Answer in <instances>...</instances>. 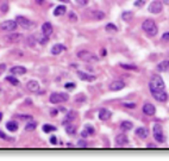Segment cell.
Here are the masks:
<instances>
[{
	"mask_svg": "<svg viewBox=\"0 0 169 161\" xmlns=\"http://www.w3.org/2000/svg\"><path fill=\"white\" fill-rule=\"evenodd\" d=\"M149 87H150V91H164L166 88V85H164V81L163 79L160 77V75H153L150 82H149Z\"/></svg>",
	"mask_w": 169,
	"mask_h": 161,
	"instance_id": "6da1fadb",
	"label": "cell"
},
{
	"mask_svg": "<svg viewBox=\"0 0 169 161\" xmlns=\"http://www.w3.org/2000/svg\"><path fill=\"white\" fill-rule=\"evenodd\" d=\"M142 29L144 30V32L149 36H156L158 32V27L156 25V23L153 19H147L143 22L142 24Z\"/></svg>",
	"mask_w": 169,
	"mask_h": 161,
	"instance_id": "7a4b0ae2",
	"label": "cell"
},
{
	"mask_svg": "<svg viewBox=\"0 0 169 161\" xmlns=\"http://www.w3.org/2000/svg\"><path fill=\"white\" fill-rule=\"evenodd\" d=\"M50 103L51 104H61L64 103L69 99V95L67 93H62V92H54L50 94Z\"/></svg>",
	"mask_w": 169,
	"mask_h": 161,
	"instance_id": "3957f363",
	"label": "cell"
},
{
	"mask_svg": "<svg viewBox=\"0 0 169 161\" xmlns=\"http://www.w3.org/2000/svg\"><path fill=\"white\" fill-rule=\"evenodd\" d=\"M78 57L84 60L86 62H98L99 57L97 55H94L93 53L88 52V50H81L78 53Z\"/></svg>",
	"mask_w": 169,
	"mask_h": 161,
	"instance_id": "277c9868",
	"label": "cell"
},
{
	"mask_svg": "<svg viewBox=\"0 0 169 161\" xmlns=\"http://www.w3.org/2000/svg\"><path fill=\"white\" fill-rule=\"evenodd\" d=\"M153 135H154V138L158 143H163L164 142V133H163V129H162L161 124H155L154 125Z\"/></svg>",
	"mask_w": 169,
	"mask_h": 161,
	"instance_id": "5b68a950",
	"label": "cell"
},
{
	"mask_svg": "<svg viewBox=\"0 0 169 161\" xmlns=\"http://www.w3.org/2000/svg\"><path fill=\"white\" fill-rule=\"evenodd\" d=\"M18 23L16 20H5L0 24V30L2 31H14L17 29Z\"/></svg>",
	"mask_w": 169,
	"mask_h": 161,
	"instance_id": "8992f818",
	"label": "cell"
},
{
	"mask_svg": "<svg viewBox=\"0 0 169 161\" xmlns=\"http://www.w3.org/2000/svg\"><path fill=\"white\" fill-rule=\"evenodd\" d=\"M162 10H163V4H162V1H160V0H154V1L149 5V12H151V13H154V14L160 13Z\"/></svg>",
	"mask_w": 169,
	"mask_h": 161,
	"instance_id": "52a82bcc",
	"label": "cell"
},
{
	"mask_svg": "<svg viewBox=\"0 0 169 161\" xmlns=\"http://www.w3.org/2000/svg\"><path fill=\"white\" fill-rule=\"evenodd\" d=\"M150 92L153 94L154 99L160 102V103H164V102L168 100V94L166 91H150Z\"/></svg>",
	"mask_w": 169,
	"mask_h": 161,
	"instance_id": "ba28073f",
	"label": "cell"
},
{
	"mask_svg": "<svg viewBox=\"0 0 169 161\" xmlns=\"http://www.w3.org/2000/svg\"><path fill=\"white\" fill-rule=\"evenodd\" d=\"M17 23L20 25L22 27H24V29H29L30 27H32L33 24H32V22L30 20V19H28L26 17H23V16H18L17 17Z\"/></svg>",
	"mask_w": 169,
	"mask_h": 161,
	"instance_id": "9c48e42d",
	"label": "cell"
},
{
	"mask_svg": "<svg viewBox=\"0 0 169 161\" xmlns=\"http://www.w3.org/2000/svg\"><path fill=\"white\" fill-rule=\"evenodd\" d=\"M111 116H112V112L110 110H107V109H101L99 111V120L100 121H104V122L109 121L111 118Z\"/></svg>",
	"mask_w": 169,
	"mask_h": 161,
	"instance_id": "30bf717a",
	"label": "cell"
},
{
	"mask_svg": "<svg viewBox=\"0 0 169 161\" xmlns=\"http://www.w3.org/2000/svg\"><path fill=\"white\" fill-rule=\"evenodd\" d=\"M116 143L119 146V147H123V146H126L129 143V138H127L126 135L124 134H119L116 136Z\"/></svg>",
	"mask_w": 169,
	"mask_h": 161,
	"instance_id": "8fae6325",
	"label": "cell"
},
{
	"mask_svg": "<svg viewBox=\"0 0 169 161\" xmlns=\"http://www.w3.org/2000/svg\"><path fill=\"white\" fill-rule=\"evenodd\" d=\"M26 88H28L30 92L36 93V92H38V90H40V84L36 80H30V81H28V84H26Z\"/></svg>",
	"mask_w": 169,
	"mask_h": 161,
	"instance_id": "7c38bea8",
	"label": "cell"
},
{
	"mask_svg": "<svg viewBox=\"0 0 169 161\" xmlns=\"http://www.w3.org/2000/svg\"><path fill=\"white\" fill-rule=\"evenodd\" d=\"M143 112H144L145 115H148V116H154L156 113V109L153 104L147 103V104L143 106Z\"/></svg>",
	"mask_w": 169,
	"mask_h": 161,
	"instance_id": "4fadbf2b",
	"label": "cell"
},
{
	"mask_svg": "<svg viewBox=\"0 0 169 161\" xmlns=\"http://www.w3.org/2000/svg\"><path fill=\"white\" fill-rule=\"evenodd\" d=\"M124 87H125V84L120 80L113 81V82H111V85H110V90H111V91H120V90H123Z\"/></svg>",
	"mask_w": 169,
	"mask_h": 161,
	"instance_id": "5bb4252c",
	"label": "cell"
},
{
	"mask_svg": "<svg viewBox=\"0 0 169 161\" xmlns=\"http://www.w3.org/2000/svg\"><path fill=\"white\" fill-rule=\"evenodd\" d=\"M10 72L14 75H24L26 73V68L23 66H14L10 69Z\"/></svg>",
	"mask_w": 169,
	"mask_h": 161,
	"instance_id": "9a60e30c",
	"label": "cell"
},
{
	"mask_svg": "<svg viewBox=\"0 0 169 161\" xmlns=\"http://www.w3.org/2000/svg\"><path fill=\"white\" fill-rule=\"evenodd\" d=\"M78 77L81 79V80L84 81H94L95 80V77L94 75H92V74H87V73H84V72H81V70H79L78 72Z\"/></svg>",
	"mask_w": 169,
	"mask_h": 161,
	"instance_id": "2e32d148",
	"label": "cell"
},
{
	"mask_svg": "<svg viewBox=\"0 0 169 161\" xmlns=\"http://www.w3.org/2000/svg\"><path fill=\"white\" fill-rule=\"evenodd\" d=\"M136 135H137L138 137H141L142 140H144V138H147V137L149 136V129L145 128V127H141V128H138V129L136 130Z\"/></svg>",
	"mask_w": 169,
	"mask_h": 161,
	"instance_id": "e0dca14e",
	"label": "cell"
},
{
	"mask_svg": "<svg viewBox=\"0 0 169 161\" xmlns=\"http://www.w3.org/2000/svg\"><path fill=\"white\" fill-rule=\"evenodd\" d=\"M42 34H44V35L48 36V37L53 34V25H51L49 22L44 23V24L42 25Z\"/></svg>",
	"mask_w": 169,
	"mask_h": 161,
	"instance_id": "ac0fdd59",
	"label": "cell"
},
{
	"mask_svg": "<svg viewBox=\"0 0 169 161\" xmlns=\"http://www.w3.org/2000/svg\"><path fill=\"white\" fill-rule=\"evenodd\" d=\"M67 48L63 45V44H61V43H57L55 44L53 48H51V54L53 55H58V54H61L62 52H64Z\"/></svg>",
	"mask_w": 169,
	"mask_h": 161,
	"instance_id": "d6986e66",
	"label": "cell"
},
{
	"mask_svg": "<svg viewBox=\"0 0 169 161\" xmlns=\"http://www.w3.org/2000/svg\"><path fill=\"white\" fill-rule=\"evenodd\" d=\"M64 127H66V131L68 135H74L76 133V127L74 124H71V122H63Z\"/></svg>",
	"mask_w": 169,
	"mask_h": 161,
	"instance_id": "ffe728a7",
	"label": "cell"
},
{
	"mask_svg": "<svg viewBox=\"0 0 169 161\" xmlns=\"http://www.w3.org/2000/svg\"><path fill=\"white\" fill-rule=\"evenodd\" d=\"M35 40L36 42H38V43H41V44H47L48 42H49V38H48V36H45L44 34H37V35H35Z\"/></svg>",
	"mask_w": 169,
	"mask_h": 161,
	"instance_id": "44dd1931",
	"label": "cell"
},
{
	"mask_svg": "<svg viewBox=\"0 0 169 161\" xmlns=\"http://www.w3.org/2000/svg\"><path fill=\"white\" fill-rule=\"evenodd\" d=\"M157 69L160 72H167L169 69V60H164L157 65Z\"/></svg>",
	"mask_w": 169,
	"mask_h": 161,
	"instance_id": "7402d4cb",
	"label": "cell"
},
{
	"mask_svg": "<svg viewBox=\"0 0 169 161\" xmlns=\"http://www.w3.org/2000/svg\"><path fill=\"white\" fill-rule=\"evenodd\" d=\"M6 128H7V130H9V131L14 133V131H17V130H18V123H17L16 121L7 122V124H6Z\"/></svg>",
	"mask_w": 169,
	"mask_h": 161,
	"instance_id": "603a6c76",
	"label": "cell"
},
{
	"mask_svg": "<svg viewBox=\"0 0 169 161\" xmlns=\"http://www.w3.org/2000/svg\"><path fill=\"white\" fill-rule=\"evenodd\" d=\"M66 11H67L66 6H63V5H60V6H57L56 9L54 10V16H55V17H58V16H62V14L66 13Z\"/></svg>",
	"mask_w": 169,
	"mask_h": 161,
	"instance_id": "cb8c5ba5",
	"label": "cell"
},
{
	"mask_svg": "<svg viewBox=\"0 0 169 161\" xmlns=\"http://www.w3.org/2000/svg\"><path fill=\"white\" fill-rule=\"evenodd\" d=\"M22 37H23V36H22L20 34H13V35L7 36V37H6V40L10 41V42H13V43H17V42H20Z\"/></svg>",
	"mask_w": 169,
	"mask_h": 161,
	"instance_id": "d4e9b609",
	"label": "cell"
},
{
	"mask_svg": "<svg viewBox=\"0 0 169 161\" xmlns=\"http://www.w3.org/2000/svg\"><path fill=\"white\" fill-rule=\"evenodd\" d=\"M132 127H133V124L129 121L122 122V124H120V129H122L123 131H129V130H131Z\"/></svg>",
	"mask_w": 169,
	"mask_h": 161,
	"instance_id": "484cf974",
	"label": "cell"
},
{
	"mask_svg": "<svg viewBox=\"0 0 169 161\" xmlns=\"http://www.w3.org/2000/svg\"><path fill=\"white\" fill-rule=\"evenodd\" d=\"M92 17L95 19V20H101V19H104L105 18V13L102 12V11H93L92 12Z\"/></svg>",
	"mask_w": 169,
	"mask_h": 161,
	"instance_id": "4316f807",
	"label": "cell"
},
{
	"mask_svg": "<svg viewBox=\"0 0 169 161\" xmlns=\"http://www.w3.org/2000/svg\"><path fill=\"white\" fill-rule=\"evenodd\" d=\"M43 131L44 133H51V131H56V127H54V125H51V124H44L43 125Z\"/></svg>",
	"mask_w": 169,
	"mask_h": 161,
	"instance_id": "83f0119b",
	"label": "cell"
},
{
	"mask_svg": "<svg viewBox=\"0 0 169 161\" xmlns=\"http://www.w3.org/2000/svg\"><path fill=\"white\" fill-rule=\"evenodd\" d=\"M132 17H133V13L131 11H125V12H123V14H122L123 20H125V22H130L132 19Z\"/></svg>",
	"mask_w": 169,
	"mask_h": 161,
	"instance_id": "f1b7e54d",
	"label": "cell"
},
{
	"mask_svg": "<svg viewBox=\"0 0 169 161\" xmlns=\"http://www.w3.org/2000/svg\"><path fill=\"white\" fill-rule=\"evenodd\" d=\"M37 128V123L36 122H29L28 124L25 125V130L26 131H33Z\"/></svg>",
	"mask_w": 169,
	"mask_h": 161,
	"instance_id": "f546056e",
	"label": "cell"
},
{
	"mask_svg": "<svg viewBox=\"0 0 169 161\" xmlns=\"http://www.w3.org/2000/svg\"><path fill=\"white\" fill-rule=\"evenodd\" d=\"M75 117H76V112L75 111H69L68 113H67V116H66V120L64 122H71L75 120Z\"/></svg>",
	"mask_w": 169,
	"mask_h": 161,
	"instance_id": "4dcf8cb0",
	"label": "cell"
},
{
	"mask_svg": "<svg viewBox=\"0 0 169 161\" xmlns=\"http://www.w3.org/2000/svg\"><path fill=\"white\" fill-rule=\"evenodd\" d=\"M120 67L127 69V70H138V67L136 65H127V63H120Z\"/></svg>",
	"mask_w": 169,
	"mask_h": 161,
	"instance_id": "1f68e13d",
	"label": "cell"
},
{
	"mask_svg": "<svg viewBox=\"0 0 169 161\" xmlns=\"http://www.w3.org/2000/svg\"><path fill=\"white\" fill-rule=\"evenodd\" d=\"M86 99H87L86 95H84V94H81V93L78 94V95L75 97V102H76V103H84Z\"/></svg>",
	"mask_w": 169,
	"mask_h": 161,
	"instance_id": "d6a6232c",
	"label": "cell"
},
{
	"mask_svg": "<svg viewBox=\"0 0 169 161\" xmlns=\"http://www.w3.org/2000/svg\"><path fill=\"white\" fill-rule=\"evenodd\" d=\"M6 80L9 81V82H11L13 86H18V85H19V80H18L17 78H14V77H7Z\"/></svg>",
	"mask_w": 169,
	"mask_h": 161,
	"instance_id": "836d02e7",
	"label": "cell"
},
{
	"mask_svg": "<svg viewBox=\"0 0 169 161\" xmlns=\"http://www.w3.org/2000/svg\"><path fill=\"white\" fill-rule=\"evenodd\" d=\"M105 29H106V31H117V27H116L114 24H112V23L107 24Z\"/></svg>",
	"mask_w": 169,
	"mask_h": 161,
	"instance_id": "e575fe53",
	"label": "cell"
},
{
	"mask_svg": "<svg viewBox=\"0 0 169 161\" xmlns=\"http://www.w3.org/2000/svg\"><path fill=\"white\" fill-rule=\"evenodd\" d=\"M122 105L124 107H127V109H135V107H136V104H135V103H129V102H124Z\"/></svg>",
	"mask_w": 169,
	"mask_h": 161,
	"instance_id": "d590c367",
	"label": "cell"
},
{
	"mask_svg": "<svg viewBox=\"0 0 169 161\" xmlns=\"http://www.w3.org/2000/svg\"><path fill=\"white\" fill-rule=\"evenodd\" d=\"M69 20H71V22H76L78 20V16L74 13L73 11L69 12Z\"/></svg>",
	"mask_w": 169,
	"mask_h": 161,
	"instance_id": "8d00e7d4",
	"label": "cell"
},
{
	"mask_svg": "<svg viewBox=\"0 0 169 161\" xmlns=\"http://www.w3.org/2000/svg\"><path fill=\"white\" fill-rule=\"evenodd\" d=\"M19 118L23 120V121H26V120H28V121H31V120H32V116H31V115H20Z\"/></svg>",
	"mask_w": 169,
	"mask_h": 161,
	"instance_id": "74e56055",
	"label": "cell"
},
{
	"mask_svg": "<svg viewBox=\"0 0 169 161\" xmlns=\"http://www.w3.org/2000/svg\"><path fill=\"white\" fill-rule=\"evenodd\" d=\"M84 129H86V130L88 131V134H89V135H93V134H94V129H93V128H92V127H91L89 124H87V125L84 127Z\"/></svg>",
	"mask_w": 169,
	"mask_h": 161,
	"instance_id": "f35d334b",
	"label": "cell"
},
{
	"mask_svg": "<svg viewBox=\"0 0 169 161\" xmlns=\"http://www.w3.org/2000/svg\"><path fill=\"white\" fill-rule=\"evenodd\" d=\"M0 137H1L2 140H6V141H13V138H11V137H9V136H6V135L4 134L2 131H0Z\"/></svg>",
	"mask_w": 169,
	"mask_h": 161,
	"instance_id": "ab89813d",
	"label": "cell"
},
{
	"mask_svg": "<svg viewBox=\"0 0 169 161\" xmlns=\"http://www.w3.org/2000/svg\"><path fill=\"white\" fill-rule=\"evenodd\" d=\"M64 87H66L67 90H73V88L75 87V84H73V82H67V84L64 85Z\"/></svg>",
	"mask_w": 169,
	"mask_h": 161,
	"instance_id": "60d3db41",
	"label": "cell"
},
{
	"mask_svg": "<svg viewBox=\"0 0 169 161\" xmlns=\"http://www.w3.org/2000/svg\"><path fill=\"white\" fill-rule=\"evenodd\" d=\"M0 10H1L4 13H5V12H7V11H9V5H6V4H2V5L0 6Z\"/></svg>",
	"mask_w": 169,
	"mask_h": 161,
	"instance_id": "b9f144b4",
	"label": "cell"
},
{
	"mask_svg": "<svg viewBox=\"0 0 169 161\" xmlns=\"http://www.w3.org/2000/svg\"><path fill=\"white\" fill-rule=\"evenodd\" d=\"M144 5V0H136L135 1V6H137V7H142Z\"/></svg>",
	"mask_w": 169,
	"mask_h": 161,
	"instance_id": "7bdbcfd3",
	"label": "cell"
},
{
	"mask_svg": "<svg viewBox=\"0 0 169 161\" xmlns=\"http://www.w3.org/2000/svg\"><path fill=\"white\" fill-rule=\"evenodd\" d=\"M78 145H79V147H80V148H86V147H87V142H86V141H84V140L79 141V142H78Z\"/></svg>",
	"mask_w": 169,
	"mask_h": 161,
	"instance_id": "ee69618b",
	"label": "cell"
},
{
	"mask_svg": "<svg viewBox=\"0 0 169 161\" xmlns=\"http://www.w3.org/2000/svg\"><path fill=\"white\" fill-rule=\"evenodd\" d=\"M5 69H6V65L5 63H0V75L5 72Z\"/></svg>",
	"mask_w": 169,
	"mask_h": 161,
	"instance_id": "f6af8a7d",
	"label": "cell"
},
{
	"mask_svg": "<svg viewBox=\"0 0 169 161\" xmlns=\"http://www.w3.org/2000/svg\"><path fill=\"white\" fill-rule=\"evenodd\" d=\"M80 6H84L86 4H87V0H75Z\"/></svg>",
	"mask_w": 169,
	"mask_h": 161,
	"instance_id": "bcb514c9",
	"label": "cell"
},
{
	"mask_svg": "<svg viewBox=\"0 0 169 161\" xmlns=\"http://www.w3.org/2000/svg\"><path fill=\"white\" fill-rule=\"evenodd\" d=\"M162 40L166 41V42H168V41H169V32H166V34H163V36H162Z\"/></svg>",
	"mask_w": 169,
	"mask_h": 161,
	"instance_id": "7dc6e473",
	"label": "cell"
},
{
	"mask_svg": "<svg viewBox=\"0 0 169 161\" xmlns=\"http://www.w3.org/2000/svg\"><path fill=\"white\" fill-rule=\"evenodd\" d=\"M50 142H51L53 145H57V138H56V136H51V137H50Z\"/></svg>",
	"mask_w": 169,
	"mask_h": 161,
	"instance_id": "c3c4849f",
	"label": "cell"
},
{
	"mask_svg": "<svg viewBox=\"0 0 169 161\" xmlns=\"http://www.w3.org/2000/svg\"><path fill=\"white\" fill-rule=\"evenodd\" d=\"M81 136H82V137H87V136H89V134H88V131H87V130H86V129H84V131H82V133H81Z\"/></svg>",
	"mask_w": 169,
	"mask_h": 161,
	"instance_id": "681fc988",
	"label": "cell"
},
{
	"mask_svg": "<svg viewBox=\"0 0 169 161\" xmlns=\"http://www.w3.org/2000/svg\"><path fill=\"white\" fill-rule=\"evenodd\" d=\"M57 113H58V111H57V110H55V109L50 111V115H51V116H55V115H57Z\"/></svg>",
	"mask_w": 169,
	"mask_h": 161,
	"instance_id": "f907efd6",
	"label": "cell"
},
{
	"mask_svg": "<svg viewBox=\"0 0 169 161\" xmlns=\"http://www.w3.org/2000/svg\"><path fill=\"white\" fill-rule=\"evenodd\" d=\"M36 2L40 4V5H43L44 4V0H36Z\"/></svg>",
	"mask_w": 169,
	"mask_h": 161,
	"instance_id": "816d5d0a",
	"label": "cell"
},
{
	"mask_svg": "<svg viewBox=\"0 0 169 161\" xmlns=\"http://www.w3.org/2000/svg\"><path fill=\"white\" fill-rule=\"evenodd\" d=\"M106 54H107V52H106V49H102V50H101V55H102V56H105Z\"/></svg>",
	"mask_w": 169,
	"mask_h": 161,
	"instance_id": "f5cc1de1",
	"label": "cell"
},
{
	"mask_svg": "<svg viewBox=\"0 0 169 161\" xmlns=\"http://www.w3.org/2000/svg\"><path fill=\"white\" fill-rule=\"evenodd\" d=\"M58 1H61V2H66V4H69V2H71V0H58Z\"/></svg>",
	"mask_w": 169,
	"mask_h": 161,
	"instance_id": "db71d44e",
	"label": "cell"
},
{
	"mask_svg": "<svg viewBox=\"0 0 169 161\" xmlns=\"http://www.w3.org/2000/svg\"><path fill=\"white\" fill-rule=\"evenodd\" d=\"M163 2H164L166 5H169V0H163Z\"/></svg>",
	"mask_w": 169,
	"mask_h": 161,
	"instance_id": "11a10c76",
	"label": "cell"
},
{
	"mask_svg": "<svg viewBox=\"0 0 169 161\" xmlns=\"http://www.w3.org/2000/svg\"><path fill=\"white\" fill-rule=\"evenodd\" d=\"M1 120H2V113L0 112V122H1Z\"/></svg>",
	"mask_w": 169,
	"mask_h": 161,
	"instance_id": "9f6ffc18",
	"label": "cell"
}]
</instances>
